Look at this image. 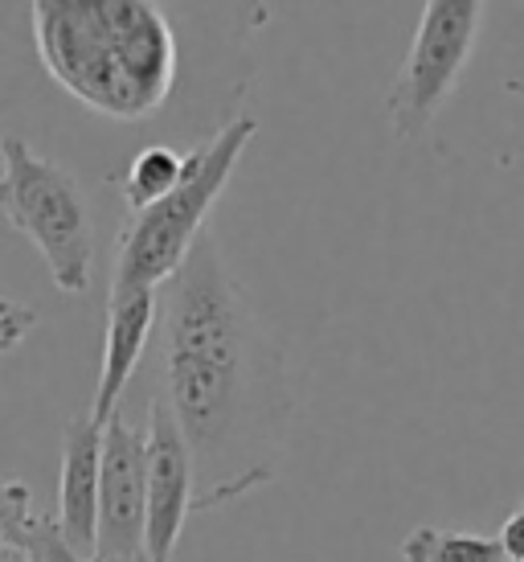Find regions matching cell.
Returning <instances> with one entry per match:
<instances>
[{
    "label": "cell",
    "mask_w": 524,
    "mask_h": 562,
    "mask_svg": "<svg viewBox=\"0 0 524 562\" xmlns=\"http://www.w3.org/2000/svg\"><path fill=\"white\" fill-rule=\"evenodd\" d=\"M406 562H504L495 538L483 533L443 530V526H414L401 542Z\"/></svg>",
    "instance_id": "cell-11"
},
{
    "label": "cell",
    "mask_w": 524,
    "mask_h": 562,
    "mask_svg": "<svg viewBox=\"0 0 524 562\" xmlns=\"http://www.w3.org/2000/svg\"><path fill=\"white\" fill-rule=\"evenodd\" d=\"M504 87H509V94H516V99L524 103V82H521V79H509Z\"/></svg>",
    "instance_id": "cell-16"
},
{
    "label": "cell",
    "mask_w": 524,
    "mask_h": 562,
    "mask_svg": "<svg viewBox=\"0 0 524 562\" xmlns=\"http://www.w3.org/2000/svg\"><path fill=\"white\" fill-rule=\"evenodd\" d=\"M144 554V431L115 411L99 443V526L94 559Z\"/></svg>",
    "instance_id": "cell-7"
},
{
    "label": "cell",
    "mask_w": 524,
    "mask_h": 562,
    "mask_svg": "<svg viewBox=\"0 0 524 562\" xmlns=\"http://www.w3.org/2000/svg\"><path fill=\"white\" fill-rule=\"evenodd\" d=\"M33 521V493L25 481H4L0 476V550L9 554V550H21L25 547V538H30Z\"/></svg>",
    "instance_id": "cell-12"
},
{
    "label": "cell",
    "mask_w": 524,
    "mask_h": 562,
    "mask_svg": "<svg viewBox=\"0 0 524 562\" xmlns=\"http://www.w3.org/2000/svg\"><path fill=\"white\" fill-rule=\"evenodd\" d=\"M21 554H30L33 562H87V559H78L75 550L58 538L49 517H37V521H33V530H30V538H25Z\"/></svg>",
    "instance_id": "cell-13"
},
{
    "label": "cell",
    "mask_w": 524,
    "mask_h": 562,
    "mask_svg": "<svg viewBox=\"0 0 524 562\" xmlns=\"http://www.w3.org/2000/svg\"><path fill=\"white\" fill-rule=\"evenodd\" d=\"M111 562H148L144 554H127V559H111Z\"/></svg>",
    "instance_id": "cell-19"
},
{
    "label": "cell",
    "mask_w": 524,
    "mask_h": 562,
    "mask_svg": "<svg viewBox=\"0 0 524 562\" xmlns=\"http://www.w3.org/2000/svg\"><path fill=\"white\" fill-rule=\"evenodd\" d=\"M483 25V0H426L418 16L414 42L406 49L398 79L386 94L389 127L401 144L431 132L438 108L459 87Z\"/></svg>",
    "instance_id": "cell-5"
},
{
    "label": "cell",
    "mask_w": 524,
    "mask_h": 562,
    "mask_svg": "<svg viewBox=\"0 0 524 562\" xmlns=\"http://www.w3.org/2000/svg\"><path fill=\"white\" fill-rule=\"evenodd\" d=\"M181 172H185V153H176L172 144L139 148L132 165H127V172L119 177V193H124L127 210L136 214V210H148L160 198H169L176 181H181Z\"/></svg>",
    "instance_id": "cell-10"
},
{
    "label": "cell",
    "mask_w": 524,
    "mask_h": 562,
    "mask_svg": "<svg viewBox=\"0 0 524 562\" xmlns=\"http://www.w3.org/2000/svg\"><path fill=\"white\" fill-rule=\"evenodd\" d=\"M164 296V403L193 452V472L214 476L205 505L242 493L233 481L226 488V464L242 452L262 423L275 361L262 337L254 308L226 271L217 238L193 243L185 263L176 267ZM201 505V509H205Z\"/></svg>",
    "instance_id": "cell-1"
},
{
    "label": "cell",
    "mask_w": 524,
    "mask_h": 562,
    "mask_svg": "<svg viewBox=\"0 0 524 562\" xmlns=\"http://www.w3.org/2000/svg\"><path fill=\"white\" fill-rule=\"evenodd\" d=\"M4 562H33L30 554H21V550H9V554H4Z\"/></svg>",
    "instance_id": "cell-17"
},
{
    "label": "cell",
    "mask_w": 524,
    "mask_h": 562,
    "mask_svg": "<svg viewBox=\"0 0 524 562\" xmlns=\"http://www.w3.org/2000/svg\"><path fill=\"white\" fill-rule=\"evenodd\" d=\"M193 509H197L193 452L172 419L169 403L156 394L144 431V559L172 562Z\"/></svg>",
    "instance_id": "cell-6"
},
{
    "label": "cell",
    "mask_w": 524,
    "mask_h": 562,
    "mask_svg": "<svg viewBox=\"0 0 524 562\" xmlns=\"http://www.w3.org/2000/svg\"><path fill=\"white\" fill-rule=\"evenodd\" d=\"M33 321H37V316H33L30 308H21V304H16L9 316H0V353H9V349H16V345L25 341V333L33 328Z\"/></svg>",
    "instance_id": "cell-15"
},
{
    "label": "cell",
    "mask_w": 524,
    "mask_h": 562,
    "mask_svg": "<svg viewBox=\"0 0 524 562\" xmlns=\"http://www.w3.org/2000/svg\"><path fill=\"white\" fill-rule=\"evenodd\" d=\"M46 75L115 124L164 115L185 79V37L164 0H33Z\"/></svg>",
    "instance_id": "cell-2"
},
{
    "label": "cell",
    "mask_w": 524,
    "mask_h": 562,
    "mask_svg": "<svg viewBox=\"0 0 524 562\" xmlns=\"http://www.w3.org/2000/svg\"><path fill=\"white\" fill-rule=\"evenodd\" d=\"M156 316H160V292L152 288H132V292H111L107 300V337H103V366H99V386H94L91 423H103L119 411L127 382L139 370V358L152 341Z\"/></svg>",
    "instance_id": "cell-8"
},
{
    "label": "cell",
    "mask_w": 524,
    "mask_h": 562,
    "mask_svg": "<svg viewBox=\"0 0 524 562\" xmlns=\"http://www.w3.org/2000/svg\"><path fill=\"white\" fill-rule=\"evenodd\" d=\"M495 547L504 554V562H524V501L509 514V521L500 526V538Z\"/></svg>",
    "instance_id": "cell-14"
},
{
    "label": "cell",
    "mask_w": 524,
    "mask_h": 562,
    "mask_svg": "<svg viewBox=\"0 0 524 562\" xmlns=\"http://www.w3.org/2000/svg\"><path fill=\"white\" fill-rule=\"evenodd\" d=\"M254 136H259V120L242 111L230 124L217 127L205 144L189 148L185 172H181L176 189L127 218L119 250H115L111 292H132V288L160 292L176 276V267L185 263L193 243L205 235V218L217 205V198L226 193L233 169H238V160Z\"/></svg>",
    "instance_id": "cell-3"
},
{
    "label": "cell",
    "mask_w": 524,
    "mask_h": 562,
    "mask_svg": "<svg viewBox=\"0 0 524 562\" xmlns=\"http://www.w3.org/2000/svg\"><path fill=\"white\" fill-rule=\"evenodd\" d=\"M0 214L16 235H25L42 250L58 292L82 296L91 288L94 226L87 193L75 172L49 157H37L16 136L0 140Z\"/></svg>",
    "instance_id": "cell-4"
},
{
    "label": "cell",
    "mask_w": 524,
    "mask_h": 562,
    "mask_svg": "<svg viewBox=\"0 0 524 562\" xmlns=\"http://www.w3.org/2000/svg\"><path fill=\"white\" fill-rule=\"evenodd\" d=\"M99 443H103V427L91 423V415L66 423L54 530L87 562L94 559V526H99Z\"/></svg>",
    "instance_id": "cell-9"
},
{
    "label": "cell",
    "mask_w": 524,
    "mask_h": 562,
    "mask_svg": "<svg viewBox=\"0 0 524 562\" xmlns=\"http://www.w3.org/2000/svg\"><path fill=\"white\" fill-rule=\"evenodd\" d=\"M13 308H16L13 300H4V296H0V316H9V313H13Z\"/></svg>",
    "instance_id": "cell-18"
}]
</instances>
